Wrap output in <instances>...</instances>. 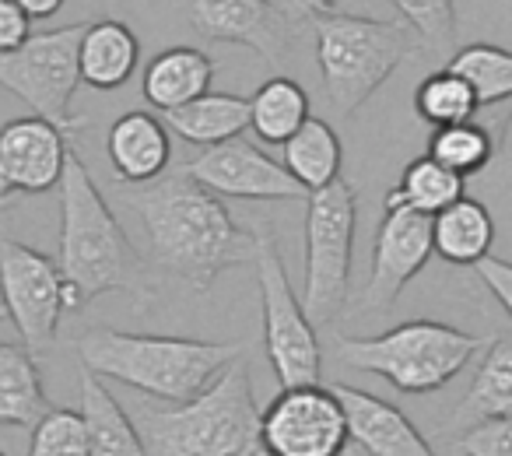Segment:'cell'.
Returning <instances> with one entry per match:
<instances>
[{
    "instance_id": "d4e9b609",
    "label": "cell",
    "mask_w": 512,
    "mask_h": 456,
    "mask_svg": "<svg viewBox=\"0 0 512 456\" xmlns=\"http://www.w3.org/2000/svg\"><path fill=\"white\" fill-rule=\"evenodd\" d=\"M285 165L309 193L334 183L344 165V144L327 120L309 116L299 130L285 141Z\"/></svg>"
},
{
    "instance_id": "74e56055",
    "label": "cell",
    "mask_w": 512,
    "mask_h": 456,
    "mask_svg": "<svg viewBox=\"0 0 512 456\" xmlns=\"http://www.w3.org/2000/svg\"><path fill=\"white\" fill-rule=\"evenodd\" d=\"M18 193H22V190H18V183L11 179V172L4 169V162H0V207H8Z\"/></svg>"
},
{
    "instance_id": "277c9868",
    "label": "cell",
    "mask_w": 512,
    "mask_h": 456,
    "mask_svg": "<svg viewBox=\"0 0 512 456\" xmlns=\"http://www.w3.org/2000/svg\"><path fill=\"white\" fill-rule=\"evenodd\" d=\"M74 351H78V362L99 372L102 379L134 386L165 404H179L204 390L232 358H239L242 344L88 327L74 341Z\"/></svg>"
},
{
    "instance_id": "d6986e66",
    "label": "cell",
    "mask_w": 512,
    "mask_h": 456,
    "mask_svg": "<svg viewBox=\"0 0 512 456\" xmlns=\"http://www.w3.org/2000/svg\"><path fill=\"white\" fill-rule=\"evenodd\" d=\"M81 81H88L99 92H113L123 88L137 71L141 60V43H137L134 29L116 18H102L92 22L81 36Z\"/></svg>"
},
{
    "instance_id": "7a4b0ae2",
    "label": "cell",
    "mask_w": 512,
    "mask_h": 456,
    "mask_svg": "<svg viewBox=\"0 0 512 456\" xmlns=\"http://www.w3.org/2000/svg\"><path fill=\"white\" fill-rule=\"evenodd\" d=\"M60 274H64L67 313L85 309L106 292H123L144 299L151 292L144 278V260L127 239L116 214L74 144L67 148V165L60 176Z\"/></svg>"
},
{
    "instance_id": "ffe728a7",
    "label": "cell",
    "mask_w": 512,
    "mask_h": 456,
    "mask_svg": "<svg viewBox=\"0 0 512 456\" xmlns=\"http://www.w3.org/2000/svg\"><path fill=\"white\" fill-rule=\"evenodd\" d=\"M432 243L446 264L453 267H474L481 257L491 253L495 243V221L491 211L474 197H456L449 207L432 214Z\"/></svg>"
},
{
    "instance_id": "ac0fdd59",
    "label": "cell",
    "mask_w": 512,
    "mask_h": 456,
    "mask_svg": "<svg viewBox=\"0 0 512 456\" xmlns=\"http://www.w3.org/2000/svg\"><path fill=\"white\" fill-rule=\"evenodd\" d=\"M81 418L88 428V446L95 456H141L144 442L134 414L106 390L99 372L81 365Z\"/></svg>"
},
{
    "instance_id": "5bb4252c",
    "label": "cell",
    "mask_w": 512,
    "mask_h": 456,
    "mask_svg": "<svg viewBox=\"0 0 512 456\" xmlns=\"http://www.w3.org/2000/svg\"><path fill=\"white\" fill-rule=\"evenodd\" d=\"M190 22L204 39L246 46L278 67L288 57L299 18L274 0H190Z\"/></svg>"
},
{
    "instance_id": "7402d4cb",
    "label": "cell",
    "mask_w": 512,
    "mask_h": 456,
    "mask_svg": "<svg viewBox=\"0 0 512 456\" xmlns=\"http://www.w3.org/2000/svg\"><path fill=\"white\" fill-rule=\"evenodd\" d=\"M50 411L39 362L25 344H0V425L32 428Z\"/></svg>"
},
{
    "instance_id": "d6a6232c",
    "label": "cell",
    "mask_w": 512,
    "mask_h": 456,
    "mask_svg": "<svg viewBox=\"0 0 512 456\" xmlns=\"http://www.w3.org/2000/svg\"><path fill=\"white\" fill-rule=\"evenodd\" d=\"M446 453L460 456H512V414L502 418H484L460 428L456 439L446 446Z\"/></svg>"
},
{
    "instance_id": "836d02e7",
    "label": "cell",
    "mask_w": 512,
    "mask_h": 456,
    "mask_svg": "<svg viewBox=\"0 0 512 456\" xmlns=\"http://www.w3.org/2000/svg\"><path fill=\"white\" fill-rule=\"evenodd\" d=\"M474 271H477V278L488 285V292L498 299V306L509 313V320H512V264L509 260H498V257H481L474 264Z\"/></svg>"
},
{
    "instance_id": "d590c367",
    "label": "cell",
    "mask_w": 512,
    "mask_h": 456,
    "mask_svg": "<svg viewBox=\"0 0 512 456\" xmlns=\"http://www.w3.org/2000/svg\"><path fill=\"white\" fill-rule=\"evenodd\" d=\"M341 0H288L285 8L292 11V18H316V15H327V11H334Z\"/></svg>"
},
{
    "instance_id": "5b68a950",
    "label": "cell",
    "mask_w": 512,
    "mask_h": 456,
    "mask_svg": "<svg viewBox=\"0 0 512 456\" xmlns=\"http://www.w3.org/2000/svg\"><path fill=\"white\" fill-rule=\"evenodd\" d=\"M309 22L316 32L323 92L337 116L362 109L379 92V85L425 46L404 18L344 15L334 8Z\"/></svg>"
},
{
    "instance_id": "f546056e",
    "label": "cell",
    "mask_w": 512,
    "mask_h": 456,
    "mask_svg": "<svg viewBox=\"0 0 512 456\" xmlns=\"http://www.w3.org/2000/svg\"><path fill=\"white\" fill-rule=\"evenodd\" d=\"M428 155L439 158L442 165H449V169L467 179L491 162L495 141H491L488 130H484L481 123H474V116H470V120L449 123V127H435V134L428 137Z\"/></svg>"
},
{
    "instance_id": "603a6c76",
    "label": "cell",
    "mask_w": 512,
    "mask_h": 456,
    "mask_svg": "<svg viewBox=\"0 0 512 456\" xmlns=\"http://www.w3.org/2000/svg\"><path fill=\"white\" fill-rule=\"evenodd\" d=\"M512 414V337H495L488 341V351L481 358L470 390L463 393V400L453 411V432L474 425L484 418H502Z\"/></svg>"
},
{
    "instance_id": "30bf717a",
    "label": "cell",
    "mask_w": 512,
    "mask_h": 456,
    "mask_svg": "<svg viewBox=\"0 0 512 456\" xmlns=\"http://www.w3.org/2000/svg\"><path fill=\"white\" fill-rule=\"evenodd\" d=\"M0 306L11 316L22 344L46 355L57 344L60 316L67 313L60 264L18 239L0 236Z\"/></svg>"
},
{
    "instance_id": "ba28073f",
    "label": "cell",
    "mask_w": 512,
    "mask_h": 456,
    "mask_svg": "<svg viewBox=\"0 0 512 456\" xmlns=\"http://www.w3.org/2000/svg\"><path fill=\"white\" fill-rule=\"evenodd\" d=\"M256 236V292H260V316H264V348L281 386L320 383L323 351L316 337V323L309 320L302 299L292 292V281L281 264L278 243L267 225L253 228Z\"/></svg>"
},
{
    "instance_id": "2e32d148",
    "label": "cell",
    "mask_w": 512,
    "mask_h": 456,
    "mask_svg": "<svg viewBox=\"0 0 512 456\" xmlns=\"http://www.w3.org/2000/svg\"><path fill=\"white\" fill-rule=\"evenodd\" d=\"M348 421V442L369 456H428L432 446L400 407L355 386H334Z\"/></svg>"
},
{
    "instance_id": "44dd1931",
    "label": "cell",
    "mask_w": 512,
    "mask_h": 456,
    "mask_svg": "<svg viewBox=\"0 0 512 456\" xmlns=\"http://www.w3.org/2000/svg\"><path fill=\"white\" fill-rule=\"evenodd\" d=\"M211 78L214 64L207 53L193 50V46H172V50H162L144 67L141 92L151 106L169 113V109L200 99L211 88Z\"/></svg>"
},
{
    "instance_id": "3957f363",
    "label": "cell",
    "mask_w": 512,
    "mask_h": 456,
    "mask_svg": "<svg viewBox=\"0 0 512 456\" xmlns=\"http://www.w3.org/2000/svg\"><path fill=\"white\" fill-rule=\"evenodd\" d=\"M144 453L155 456H253L264 453L260 407L246 358H232L211 383L176 407H137Z\"/></svg>"
},
{
    "instance_id": "9c48e42d",
    "label": "cell",
    "mask_w": 512,
    "mask_h": 456,
    "mask_svg": "<svg viewBox=\"0 0 512 456\" xmlns=\"http://www.w3.org/2000/svg\"><path fill=\"white\" fill-rule=\"evenodd\" d=\"M88 22L32 32L18 50L0 53V85L25 102L36 116L57 123L67 137L85 127V116L71 113L74 88L81 85V36Z\"/></svg>"
},
{
    "instance_id": "83f0119b",
    "label": "cell",
    "mask_w": 512,
    "mask_h": 456,
    "mask_svg": "<svg viewBox=\"0 0 512 456\" xmlns=\"http://www.w3.org/2000/svg\"><path fill=\"white\" fill-rule=\"evenodd\" d=\"M449 71L460 74L481 106H498L512 99V53L491 43H470L449 57Z\"/></svg>"
},
{
    "instance_id": "f35d334b",
    "label": "cell",
    "mask_w": 512,
    "mask_h": 456,
    "mask_svg": "<svg viewBox=\"0 0 512 456\" xmlns=\"http://www.w3.org/2000/svg\"><path fill=\"white\" fill-rule=\"evenodd\" d=\"M0 316H4V306H0Z\"/></svg>"
},
{
    "instance_id": "6da1fadb",
    "label": "cell",
    "mask_w": 512,
    "mask_h": 456,
    "mask_svg": "<svg viewBox=\"0 0 512 456\" xmlns=\"http://www.w3.org/2000/svg\"><path fill=\"white\" fill-rule=\"evenodd\" d=\"M120 200L141 218L155 264L197 292H207L228 267L253 264V228H242L221 193L207 190L183 169L172 176L162 172L151 183H141V190L123 193Z\"/></svg>"
},
{
    "instance_id": "8fae6325",
    "label": "cell",
    "mask_w": 512,
    "mask_h": 456,
    "mask_svg": "<svg viewBox=\"0 0 512 456\" xmlns=\"http://www.w3.org/2000/svg\"><path fill=\"white\" fill-rule=\"evenodd\" d=\"M260 439L271 456H337L348 449V421L334 390L320 383L281 386L260 411Z\"/></svg>"
},
{
    "instance_id": "4dcf8cb0",
    "label": "cell",
    "mask_w": 512,
    "mask_h": 456,
    "mask_svg": "<svg viewBox=\"0 0 512 456\" xmlns=\"http://www.w3.org/2000/svg\"><path fill=\"white\" fill-rule=\"evenodd\" d=\"M32 456H88V428L81 411H64V407H50L43 418L32 425Z\"/></svg>"
},
{
    "instance_id": "8d00e7d4",
    "label": "cell",
    "mask_w": 512,
    "mask_h": 456,
    "mask_svg": "<svg viewBox=\"0 0 512 456\" xmlns=\"http://www.w3.org/2000/svg\"><path fill=\"white\" fill-rule=\"evenodd\" d=\"M25 11L32 15V22H43V18H53L60 8H64L67 0H18Z\"/></svg>"
},
{
    "instance_id": "484cf974",
    "label": "cell",
    "mask_w": 512,
    "mask_h": 456,
    "mask_svg": "<svg viewBox=\"0 0 512 456\" xmlns=\"http://www.w3.org/2000/svg\"><path fill=\"white\" fill-rule=\"evenodd\" d=\"M309 120V95L295 78H278L264 81L256 88V95L249 99V130H256V137L267 144H285L302 123Z\"/></svg>"
},
{
    "instance_id": "4fadbf2b",
    "label": "cell",
    "mask_w": 512,
    "mask_h": 456,
    "mask_svg": "<svg viewBox=\"0 0 512 456\" xmlns=\"http://www.w3.org/2000/svg\"><path fill=\"white\" fill-rule=\"evenodd\" d=\"M432 253V218L411 207H386L376 246H372V271L362 288V309L386 313L400 299L407 281L425 271Z\"/></svg>"
},
{
    "instance_id": "e0dca14e",
    "label": "cell",
    "mask_w": 512,
    "mask_h": 456,
    "mask_svg": "<svg viewBox=\"0 0 512 456\" xmlns=\"http://www.w3.org/2000/svg\"><path fill=\"white\" fill-rule=\"evenodd\" d=\"M106 155L123 183H151L172 162L169 127L151 113H127L109 127Z\"/></svg>"
},
{
    "instance_id": "8992f818",
    "label": "cell",
    "mask_w": 512,
    "mask_h": 456,
    "mask_svg": "<svg viewBox=\"0 0 512 456\" xmlns=\"http://www.w3.org/2000/svg\"><path fill=\"white\" fill-rule=\"evenodd\" d=\"M337 362L383 376L404 393L442 390L488 341L439 320H407L376 337H334Z\"/></svg>"
},
{
    "instance_id": "cb8c5ba5",
    "label": "cell",
    "mask_w": 512,
    "mask_h": 456,
    "mask_svg": "<svg viewBox=\"0 0 512 456\" xmlns=\"http://www.w3.org/2000/svg\"><path fill=\"white\" fill-rule=\"evenodd\" d=\"M165 123L190 144H218L249 130V99L228 92H204L200 99L165 113Z\"/></svg>"
},
{
    "instance_id": "e575fe53",
    "label": "cell",
    "mask_w": 512,
    "mask_h": 456,
    "mask_svg": "<svg viewBox=\"0 0 512 456\" xmlns=\"http://www.w3.org/2000/svg\"><path fill=\"white\" fill-rule=\"evenodd\" d=\"M32 36V15L18 0H0V53H11Z\"/></svg>"
},
{
    "instance_id": "52a82bcc",
    "label": "cell",
    "mask_w": 512,
    "mask_h": 456,
    "mask_svg": "<svg viewBox=\"0 0 512 456\" xmlns=\"http://www.w3.org/2000/svg\"><path fill=\"white\" fill-rule=\"evenodd\" d=\"M358 193L348 179L320 186L306 197V278L302 306L320 327L330 323L348 302L351 253H355Z\"/></svg>"
},
{
    "instance_id": "9a60e30c",
    "label": "cell",
    "mask_w": 512,
    "mask_h": 456,
    "mask_svg": "<svg viewBox=\"0 0 512 456\" xmlns=\"http://www.w3.org/2000/svg\"><path fill=\"white\" fill-rule=\"evenodd\" d=\"M71 137L43 116H22L0 130V162L22 193H46L60 183Z\"/></svg>"
},
{
    "instance_id": "f1b7e54d",
    "label": "cell",
    "mask_w": 512,
    "mask_h": 456,
    "mask_svg": "<svg viewBox=\"0 0 512 456\" xmlns=\"http://www.w3.org/2000/svg\"><path fill=\"white\" fill-rule=\"evenodd\" d=\"M414 113H418L428 127H449V123L470 120V116L477 113V99L460 74L442 67V71L428 74V78L414 88Z\"/></svg>"
},
{
    "instance_id": "1f68e13d",
    "label": "cell",
    "mask_w": 512,
    "mask_h": 456,
    "mask_svg": "<svg viewBox=\"0 0 512 456\" xmlns=\"http://www.w3.org/2000/svg\"><path fill=\"white\" fill-rule=\"evenodd\" d=\"M390 4L428 50H446L456 39V0H390Z\"/></svg>"
},
{
    "instance_id": "7c38bea8",
    "label": "cell",
    "mask_w": 512,
    "mask_h": 456,
    "mask_svg": "<svg viewBox=\"0 0 512 456\" xmlns=\"http://www.w3.org/2000/svg\"><path fill=\"white\" fill-rule=\"evenodd\" d=\"M186 176L204 183L207 190L235 200H306L309 190L288 172L285 162H274L264 148L246 137L207 144L197 158L183 165Z\"/></svg>"
},
{
    "instance_id": "4316f807",
    "label": "cell",
    "mask_w": 512,
    "mask_h": 456,
    "mask_svg": "<svg viewBox=\"0 0 512 456\" xmlns=\"http://www.w3.org/2000/svg\"><path fill=\"white\" fill-rule=\"evenodd\" d=\"M456 197H463V176L453 172L449 165H442L439 158L421 155L404 169L400 183L386 193V207H411L421 214H439L442 207H449Z\"/></svg>"
}]
</instances>
